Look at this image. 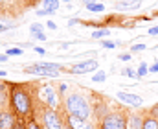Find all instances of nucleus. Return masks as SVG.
I'll list each match as a JSON object with an SVG mask.
<instances>
[{
    "instance_id": "1",
    "label": "nucleus",
    "mask_w": 158,
    "mask_h": 129,
    "mask_svg": "<svg viewBox=\"0 0 158 129\" xmlns=\"http://www.w3.org/2000/svg\"><path fill=\"white\" fill-rule=\"evenodd\" d=\"M66 111L70 113V116H77L83 120L90 116V105L81 94H70L66 98Z\"/></svg>"
},
{
    "instance_id": "2",
    "label": "nucleus",
    "mask_w": 158,
    "mask_h": 129,
    "mask_svg": "<svg viewBox=\"0 0 158 129\" xmlns=\"http://www.w3.org/2000/svg\"><path fill=\"white\" fill-rule=\"evenodd\" d=\"M11 105H13V109L19 113V114H30V111H31V101H30V96H28V92L24 90V88H20V87H15L13 88V92H11Z\"/></svg>"
},
{
    "instance_id": "3",
    "label": "nucleus",
    "mask_w": 158,
    "mask_h": 129,
    "mask_svg": "<svg viewBox=\"0 0 158 129\" xmlns=\"http://www.w3.org/2000/svg\"><path fill=\"white\" fill-rule=\"evenodd\" d=\"M101 129H127V116L123 113H109L103 116Z\"/></svg>"
},
{
    "instance_id": "4",
    "label": "nucleus",
    "mask_w": 158,
    "mask_h": 129,
    "mask_svg": "<svg viewBox=\"0 0 158 129\" xmlns=\"http://www.w3.org/2000/svg\"><path fill=\"white\" fill-rule=\"evenodd\" d=\"M61 65L57 63H42V65H35V67H28L26 72L30 74H37V76H59Z\"/></svg>"
},
{
    "instance_id": "5",
    "label": "nucleus",
    "mask_w": 158,
    "mask_h": 129,
    "mask_svg": "<svg viewBox=\"0 0 158 129\" xmlns=\"http://www.w3.org/2000/svg\"><path fill=\"white\" fill-rule=\"evenodd\" d=\"M118 98L121 101H125L127 105H132V107H142L143 105V100L140 96H136V94H127L123 90H118Z\"/></svg>"
},
{
    "instance_id": "6",
    "label": "nucleus",
    "mask_w": 158,
    "mask_h": 129,
    "mask_svg": "<svg viewBox=\"0 0 158 129\" xmlns=\"http://www.w3.org/2000/svg\"><path fill=\"white\" fill-rule=\"evenodd\" d=\"M96 68H98V61H96V59H90V61L77 63V65L72 68V72H74V74H86V72H92V70H96Z\"/></svg>"
},
{
    "instance_id": "7",
    "label": "nucleus",
    "mask_w": 158,
    "mask_h": 129,
    "mask_svg": "<svg viewBox=\"0 0 158 129\" xmlns=\"http://www.w3.org/2000/svg\"><path fill=\"white\" fill-rule=\"evenodd\" d=\"M44 124H46L48 129H63L59 116H57L53 111H46V113H44Z\"/></svg>"
},
{
    "instance_id": "8",
    "label": "nucleus",
    "mask_w": 158,
    "mask_h": 129,
    "mask_svg": "<svg viewBox=\"0 0 158 129\" xmlns=\"http://www.w3.org/2000/svg\"><path fill=\"white\" fill-rule=\"evenodd\" d=\"M70 126H72V129H94V126L88 120H83L77 116H70Z\"/></svg>"
},
{
    "instance_id": "9",
    "label": "nucleus",
    "mask_w": 158,
    "mask_h": 129,
    "mask_svg": "<svg viewBox=\"0 0 158 129\" xmlns=\"http://www.w3.org/2000/svg\"><path fill=\"white\" fill-rule=\"evenodd\" d=\"M0 129H15V116L9 113H2L0 116Z\"/></svg>"
},
{
    "instance_id": "10",
    "label": "nucleus",
    "mask_w": 158,
    "mask_h": 129,
    "mask_svg": "<svg viewBox=\"0 0 158 129\" xmlns=\"http://www.w3.org/2000/svg\"><path fill=\"white\" fill-rule=\"evenodd\" d=\"M142 6L140 0H119L116 2V9H138Z\"/></svg>"
},
{
    "instance_id": "11",
    "label": "nucleus",
    "mask_w": 158,
    "mask_h": 129,
    "mask_svg": "<svg viewBox=\"0 0 158 129\" xmlns=\"http://www.w3.org/2000/svg\"><path fill=\"white\" fill-rule=\"evenodd\" d=\"M42 96L46 98V101H48V105H50V107H55V105H57V96H55L53 88L46 87V88L42 90Z\"/></svg>"
},
{
    "instance_id": "12",
    "label": "nucleus",
    "mask_w": 158,
    "mask_h": 129,
    "mask_svg": "<svg viewBox=\"0 0 158 129\" xmlns=\"http://www.w3.org/2000/svg\"><path fill=\"white\" fill-rule=\"evenodd\" d=\"M143 129H158V120L153 118L151 114L143 118Z\"/></svg>"
},
{
    "instance_id": "13",
    "label": "nucleus",
    "mask_w": 158,
    "mask_h": 129,
    "mask_svg": "<svg viewBox=\"0 0 158 129\" xmlns=\"http://www.w3.org/2000/svg\"><path fill=\"white\" fill-rule=\"evenodd\" d=\"M131 126H132V129H143V118L140 114H132L131 116Z\"/></svg>"
},
{
    "instance_id": "14",
    "label": "nucleus",
    "mask_w": 158,
    "mask_h": 129,
    "mask_svg": "<svg viewBox=\"0 0 158 129\" xmlns=\"http://www.w3.org/2000/svg\"><path fill=\"white\" fill-rule=\"evenodd\" d=\"M31 33H33V37H37V39H40V41H44L46 39V35L42 33V26L40 24H31Z\"/></svg>"
},
{
    "instance_id": "15",
    "label": "nucleus",
    "mask_w": 158,
    "mask_h": 129,
    "mask_svg": "<svg viewBox=\"0 0 158 129\" xmlns=\"http://www.w3.org/2000/svg\"><path fill=\"white\" fill-rule=\"evenodd\" d=\"M42 4H44V9H46L48 13H53L55 9H59V2H57V0H44Z\"/></svg>"
},
{
    "instance_id": "16",
    "label": "nucleus",
    "mask_w": 158,
    "mask_h": 129,
    "mask_svg": "<svg viewBox=\"0 0 158 129\" xmlns=\"http://www.w3.org/2000/svg\"><path fill=\"white\" fill-rule=\"evenodd\" d=\"M123 76H127V78H138V72L136 70H132L131 67H127V68H123V72H121Z\"/></svg>"
},
{
    "instance_id": "17",
    "label": "nucleus",
    "mask_w": 158,
    "mask_h": 129,
    "mask_svg": "<svg viewBox=\"0 0 158 129\" xmlns=\"http://www.w3.org/2000/svg\"><path fill=\"white\" fill-rule=\"evenodd\" d=\"M109 33H110L109 30H98V32L92 33V37H94V39H101V37H107Z\"/></svg>"
},
{
    "instance_id": "18",
    "label": "nucleus",
    "mask_w": 158,
    "mask_h": 129,
    "mask_svg": "<svg viewBox=\"0 0 158 129\" xmlns=\"http://www.w3.org/2000/svg\"><path fill=\"white\" fill-rule=\"evenodd\" d=\"M92 80L101 83V81H105V80H107V74H105L103 70H98V74H96V76H92Z\"/></svg>"
},
{
    "instance_id": "19",
    "label": "nucleus",
    "mask_w": 158,
    "mask_h": 129,
    "mask_svg": "<svg viewBox=\"0 0 158 129\" xmlns=\"http://www.w3.org/2000/svg\"><path fill=\"white\" fill-rule=\"evenodd\" d=\"M90 11H103L105 9V6L103 4H90V6H86Z\"/></svg>"
},
{
    "instance_id": "20",
    "label": "nucleus",
    "mask_w": 158,
    "mask_h": 129,
    "mask_svg": "<svg viewBox=\"0 0 158 129\" xmlns=\"http://www.w3.org/2000/svg\"><path fill=\"white\" fill-rule=\"evenodd\" d=\"M147 70H149V68H147V65H145V63H142V65H140V68H138V78L145 76V74H147Z\"/></svg>"
},
{
    "instance_id": "21",
    "label": "nucleus",
    "mask_w": 158,
    "mask_h": 129,
    "mask_svg": "<svg viewBox=\"0 0 158 129\" xmlns=\"http://www.w3.org/2000/svg\"><path fill=\"white\" fill-rule=\"evenodd\" d=\"M149 114H151L153 118H156V120H158V103H156V105H153V107H151V111H149Z\"/></svg>"
},
{
    "instance_id": "22",
    "label": "nucleus",
    "mask_w": 158,
    "mask_h": 129,
    "mask_svg": "<svg viewBox=\"0 0 158 129\" xmlns=\"http://www.w3.org/2000/svg\"><path fill=\"white\" fill-rule=\"evenodd\" d=\"M22 54V50H19V48H11V50H7V55H20Z\"/></svg>"
},
{
    "instance_id": "23",
    "label": "nucleus",
    "mask_w": 158,
    "mask_h": 129,
    "mask_svg": "<svg viewBox=\"0 0 158 129\" xmlns=\"http://www.w3.org/2000/svg\"><path fill=\"white\" fill-rule=\"evenodd\" d=\"M103 48H107V50H110V48H116V43H110V41H103V44H101Z\"/></svg>"
},
{
    "instance_id": "24",
    "label": "nucleus",
    "mask_w": 158,
    "mask_h": 129,
    "mask_svg": "<svg viewBox=\"0 0 158 129\" xmlns=\"http://www.w3.org/2000/svg\"><path fill=\"white\" fill-rule=\"evenodd\" d=\"M142 50H145V44H134L132 46V52H142Z\"/></svg>"
},
{
    "instance_id": "25",
    "label": "nucleus",
    "mask_w": 158,
    "mask_h": 129,
    "mask_svg": "<svg viewBox=\"0 0 158 129\" xmlns=\"http://www.w3.org/2000/svg\"><path fill=\"white\" fill-rule=\"evenodd\" d=\"M147 33H149V35H158V26H153Z\"/></svg>"
},
{
    "instance_id": "26",
    "label": "nucleus",
    "mask_w": 158,
    "mask_h": 129,
    "mask_svg": "<svg viewBox=\"0 0 158 129\" xmlns=\"http://www.w3.org/2000/svg\"><path fill=\"white\" fill-rule=\"evenodd\" d=\"M119 59H121V61H131V55H129V54H121Z\"/></svg>"
},
{
    "instance_id": "27",
    "label": "nucleus",
    "mask_w": 158,
    "mask_h": 129,
    "mask_svg": "<svg viewBox=\"0 0 158 129\" xmlns=\"http://www.w3.org/2000/svg\"><path fill=\"white\" fill-rule=\"evenodd\" d=\"M46 26H48V28H50V30H55V28H57V26H55V22H53V20H48V24H46Z\"/></svg>"
},
{
    "instance_id": "28",
    "label": "nucleus",
    "mask_w": 158,
    "mask_h": 129,
    "mask_svg": "<svg viewBox=\"0 0 158 129\" xmlns=\"http://www.w3.org/2000/svg\"><path fill=\"white\" fill-rule=\"evenodd\" d=\"M28 129H40V127L35 124V122H30V124H28Z\"/></svg>"
},
{
    "instance_id": "29",
    "label": "nucleus",
    "mask_w": 158,
    "mask_h": 129,
    "mask_svg": "<svg viewBox=\"0 0 158 129\" xmlns=\"http://www.w3.org/2000/svg\"><path fill=\"white\" fill-rule=\"evenodd\" d=\"M149 70H151V72H158V63H155V65H153Z\"/></svg>"
},
{
    "instance_id": "30",
    "label": "nucleus",
    "mask_w": 158,
    "mask_h": 129,
    "mask_svg": "<svg viewBox=\"0 0 158 129\" xmlns=\"http://www.w3.org/2000/svg\"><path fill=\"white\" fill-rule=\"evenodd\" d=\"M83 2H85V4H86V6H90V4H96V2H98V0H83Z\"/></svg>"
},
{
    "instance_id": "31",
    "label": "nucleus",
    "mask_w": 158,
    "mask_h": 129,
    "mask_svg": "<svg viewBox=\"0 0 158 129\" xmlns=\"http://www.w3.org/2000/svg\"><path fill=\"white\" fill-rule=\"evenodd\" d=\"M68 24H70V26H74V24H77V19H72V20H68Z\"/></svg>"
},
{
    "instance_id": "32",
    "label": "nucleus",
    "mask_w": 158,
    "mask_h": 129,
    "mask_svg": "<svg viewBox=\"0 0 158 129\" xmlns=\"http://www.w3.org/2000/svg\"><path fill=\"white\" fill-rule=\"evenodd\" d=\"M35 52H39L40 55H42V54H44V50H42V48H39V46H35Z\"/></svg>"
},
{
    "instance_id": "33",
    "label": "nucleus",
    "mask_w": 158,
    "mask_h": 129,
    "mask_svg": "<svg viewBox=\"0 0 158 129\" xmlns=\"http://www.w3.org/2000/svg\"><path fill=\"white\" fill-rule=\"evenodd\" d=\"M0 61H2V63H4V61H7V55H2V54H0Z\"/></svg>"
},
{
    "instance_id": "34",
    "label": "nucleus",
    "mask_w": 158,
    "mask_h": 129,
    "mask_svg": "<svg viewBox=\"0 0 158 129\" xmlns=\"http://www.w3.org/2000/svg\"><path fill=\"white\" fill-rule=\"evenodd\" d=\"M15 129H26L24 126H15Z\"/></svg>"
},
{
    "instance_id": "35",
    "label": "nucleus",
    "mask_w": 158,
    "mask_h": 129,
    "mask_svg": "<svg viewBox=\"0 0 158 129\" xmlns=\"http://www.w3.org/2000/svg\"><path fill=\"white\" fill-rule=\"evenodd\" d=\"M63 2H72V0H63Z\"/></svg>"
},
{
    "instance_id": "36",
    "label": "nucleus",
    "mask_w": 158,
    "mask_h": 129,
    "mask_svg": "<svg viewBox=\"0 0 158 129\" xmlns=\"http://www.w3.org/2000/svg\"><path fill=\"white\" fill-rule=\"evenodd\" d=\"M0 116H2V113H0Z\"/></svg>"
}]
</instances>
